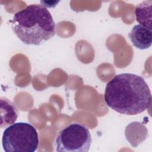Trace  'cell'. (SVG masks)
Instances as JSON below:
<instances>
[{"mask_svg": "<svg viewBox=\"0 0 152 152\" xmlns=\"http://www.w3.org/2000/svg\"><path fill=\"white\" fill-rule=\"evenodd\" d=\"M104 100L119 113L136 115L149 108L151 94L144 78L126 72L116 75L107 83Z\"/></svg>", "mask_w": 152, "mask_h": 152, "instance_id": "1", "label": "cell"}, {"mask_svg": "<svg viewBox=\"0 0 152 152\" xmlns=\"http://www.w3.org/2000/svg\"><path fill=\"white\" fill-rule=\"evenodd\" d=\"M11 23L14 34L26 45L39 46L55 34V22L42 4L28 5L14 14Z\"/></svg>", "mask_w": 152, "mask_h": 152, "instance_id": "2", "label": "cell"}, {"mask_svg": "<svg viewBox=\"0 0 152 152\" xmlns=\"http://www.w3.org/2000/svg\"><path fill=\"white\" fill-rule=\"evenodd\" d=\"M39 144L36 129L27 122L14 123L3 132L2 144L5 152H34Z\"/></svg>", "mask_w": 152, "mask_h": 152, "instance_id": "3", "label": "cell"}, {"mask_svg": "<svg viewBox=\"0 0 152 152\" xmlns=\"http://www.w3.org/2000/svg\"><path fill=\"white\" fill-rule=\"evenodd\" d=\"M92 142L88 129L81 124L72 123L61 129L55 141L58 152H87Z\"/></svg>", "mask_w": 152, "mask_h": 152, "instance_id": "4", "label": "cell"}, {"mask_svg": "<svg viewBox=\"0 0 152 152\" xmlns=\"http://www.w3.org/2000/svg\"><path fill=\"white\" fill-rule=\"evenodd\" d=\"M128 36L132 45L139 49H147L151 46V30L141 24L134 26Z\"/></svg>", "mask_w": 152, "mask_h": 152, "instance_id": "5", "label": "cell"}, {"mask_svg": "<svg viewBox=\"0 0 152 152\" xmlns=\"http://www.w3.org/2000/svg\"><path fill=\"white\" fill-rule=\"evenodd\" d=\"M1 128H3L15 123L18 117V111L15 105L6 98H4V100L1 98Z\"/></svg>", "mask_w": 152, "mask_h": 152, "instance_id": "6", "label": "cell"}, {"mask_svg": "<svg viewBox=\"0 0 152 152\" xmlns=\"http://www.w3.org/2000/svg\"><path fill=\"white\" fill-rule=\"evenodd\" d=\"M151 1H145L137 5L135 9L136 20L141 25L151 30Z\"/></svg>", "mask_w": 152, "mask_h": 152, "instance_id": "7", "label": "cell"}]
</instances>
